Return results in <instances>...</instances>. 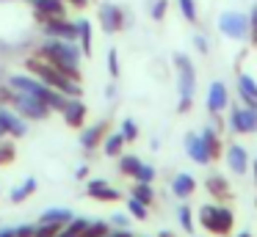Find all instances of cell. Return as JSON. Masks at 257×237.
<instances>
[{"label":"cell","instance_id":"obj_1","mask_svg":"<svg viewBox=\"0 0 257 237\" xmlns=\"http://www.w3.org/2000/svg\"><path fill=\"white\" fill-rule=\"evenodd\" d=\"M36 55L45 58V61H50L53 66H58V69H61L67 77H72L75 83L83 80V75H80V58H83V53H80V47L75 42L50 39V42H45L39 50H36Z\"/></svg>","mask_w":257,"mask_h":237},{"label":"cell","instance_id":"obj_2","mask_svg":"<svg viewBox=\"0 0 257 237\" xmlns=\"http://www.w3.org/2000/svg\"><path fill=\"white\" fill-rule=\"evenodd\" d=\"M25 69L34 77H39L42 83H47L50 88H58L61 94H67V97H80V94H83L80 83H75L72 77H67L58 66H53L50 61L39 58V55H31V58L25 61Z\"/></svg>","mask_w":257,"mask_h":237},{"label":"cell","instance_id":"obj_3","mask_svg":"<svg viewBox=\"0 0 257 237\" xmlns=\"http://www.w3.org/2000/svg\"><path fill=\"white\" fill-rule=\"evenodd\" d=\"M9 86L17 88V91L31 94V97H36V99H42L53 113H61V110L67 108V102H69L67 94H61L58 88H50L47 83H42L39 77H31V75H12L9 77Z\"/></svg>","mask_w":257,"mask_h":237},{"label":"cell","instance_id":"obj_4","mask_svg":"<svg viewBox=\"0 0 257 237\" xmlns=\"http://www.w3.org/2000/svg\"><path fill=\"white\" fill-rule=\"evenodd\" d=\"M199 226L205 231H210V234H216V237H229L235 229V212L221 201L202 204L199 207Z\"/></svg>","mask_w":257,"mask_h":237},{"label":"cell","instance_id":"obj_5","mask_svg":"<svg viewBox=\"0 0 257 237\" xmlns=\"http://www.w3.org/2000/svg\"><path fill=\"white\" fill-rule=\"evenodd\" d=\"M174 66H177V88H180V113H188L194 108V91H196V66L185 53H174Z\"/></svg>","mask_w":257,"mask_h":237},{"label":"cell","instance_id":"obj_6","mask_svg":"<svg viewBox=\"0 0 257 237\" xmlns=\"http://www.w3.org/2000/svg\"><path fill=\"white\" fill-rule=\"evenodd\" d=\"M218 33L232 42H249V14H243V11L218 14Z\"/></svg>","mask_w":257,"mask_h":237},{"label":"cell","instance_id":"obj_7","mask_svg":"<svg viewBox=\"0 0 257 237\" xmlns=\"http://www.w3.org/2000/svg\"><path fill=\"white\" fill-rule=\"evenodd\" d=\"M12 108L17 110L23 119H34V121H45L47 116L53 113L42 99L31 97V94H25V91H17V88H14V97H12Z\"/></svg>","mask_w":257,"mask_h":237},{"label":"cell","instance_id":"obj_8","mask_svg":"<svg viewBox=\"0 0 257 237\" xmlns=\"http://www.w3.org/2000/svg\"><path fill=\"white\" fill-rule=\"evenodd\" d=\"M227 127L235 132V135H254L257 132V108H249V105H232Z\"/></svg>","mask_w":257,"mask_h":237},{"label":"cell","instance_id":"obj_9","mask_svg":"<svg viewBox=\"0 0 257 237\" xmlns=\"http://www.w3.org/2000/svg\"><path fill=\"white\" fill-rule=\"evenodd\" d=\"M205 105H207V113H224V110L229 108V88H227V83L213 80L210 86H207Z\"/></svg>","mask_w":257,"mask_h":237},{"label":"cell","instance_id":"obj_10","mask_svg":"<svg viewBox=\"0 0 257 237\" xmlns=\"http://www.w3.org/2000/svg\"><path fill=\"white\" fill-rule=\"evenodd\" d=\"M224 157H227V168L232 171V174H238V176H243L246 171H249V165H251L246 146H243V143H238V141L229 143V146L224 149Z\"/></svg>","mask_w":257,"mask_h":237},{"label":"cell","instance_id":"obj_11","mask_svg":"<svg viewBox=\"0 0 257 237\" xmlns=\"http://www.w3.org/2000/svg\"><path fill=\"white\" fill-rule=\"evenodd\" d=\"M31 9L39 22L58 20V17H67V0H31Z\"/></svg>","mask_w":257,"mask_h":237},{"label":"cell","instance_id":"obj_12","mask_svg":"<svg viewBox=\"0 0 257 237\" xmlns=\"http://www.w3.org/2000/svg\"><path fill=\"white\" fill-rule=\"evenodd\" d=\"M45 33L50 39H64V42H78V22H69L67 17H58V20H47L42 22Z\"/></svg>","mask_w":257,"mask_h":237},{"label":"cell","instance_id":"obj_13","mask_svg":"<svg viewBox=\"0 0 257 237\" xmlns=\"http://www.w3.org/2000/svg\"><path fill=\"white\" fill-rule=\"evenodd\" d=\"M0 130H3V135L23 138L28 132V127H25V119L17 110H9L6 105H0Z\"/></svg>","mask_w":257,"mask_h":237},{"label":"cell","instance_id":"obj_14","mask_svg":"<svg viewBox=\"0 0 257 237\" xmlns=\"http://www.w3.org/2000/svg\"><path fill=\"white\" fill-rule=\"evenodd\" d=\"M97 17H100V25L105 33H119L124 28V11L113 3H102L100 11H97Z\"/></svg>","mask_w":257,"mask_h":237},{"label":"cell","instance_id":"obj_15","mask_svg":"<svg viewBox=\"0 0 257 237\" xmlns=\"http://www.w3.org/2000/svg\"><path fill=\"white\" fill-rule=\"evenodd\" d=\"M205 190L210 193L216 201H221V204H229L235 198V190H232V185H229V179L224 174H210L205 179Z\"/></svg>","mask_w":257,"mask_h":237},{"label":"cell","instance_id":"obj_16","mask_svg":"<svg viewBox=\"0 0 257 237\" xmlns=\"http://www.w3.org/2000/svg\"><path fill=\"white\" fill-rule=\"evenodd\" d=\"M183 146H185V154H188L196 165H210L213 163V157H210V152H207V146H205V141H202L199 132H188L185 141H183Z\"/></svg>","mask_w":257,"mask_h":237},{"label":"cell","instance_id":"obj_17","mask_svg":"<svg viewBox=\"0 0 257 237\" xmlns=\"http://www.w3.org/2000/svg\"><path fill=\"white\" fill-rule=\"evenodd\" d=\"M86 196L89 198H94V201H119L122 198V190L119 187H113V185H108L105 179H89L86 182Z\"/></svg>","mask_w":257,"mask_h":237},{"label":"cell","instance_id":"obj_18","mask_svg":"<svg viewBox=\"0 0 257 237\" xmlns=\"http://www.w3.org/2000/svg\"><path fill=\"white\" fill-rule=\"evenodd\" d=\"M238 99L240 105L257 108V80L246 72H238Z\"/></svg>","mask_w":257,"mask_h":237},{"label":"cell","instance_id":"obj_19","mask_svg":"<svg viewBox=\"0 0 257 237\" xmlns=\"http://www.w3.org/2000/svg\"><path fill=\"white\" fill-rule=\"evenodd\" d=\"M64 121H67V127H72V130H78V127L86 124V105L80 102L78 97H69L67 108L61 110Z\"/></svg>","mask_w":257,"mask_h":237},{"label":"cell","instance_id":"obj_20","mask_svg":"<svg viewBox=\"0 0 257 237\" xmlns=\"http://www.w3.org/2000/svg\"><path fill=\"white\" fill-rule=\"evenodd\" d=\"M108 130H111V124H108V121H100V124H94V127H89V130H83V135H80V146H83L86 152L97 149L102 141H105Z\"/></svg>","mask_w":257,"mask_h":237},{"label":"cell","instance_id":"obj_21","mask_svg":"<svg viewBox=\"0 0 257 237\" xmlns=\"http://www.w3.org/2000/svg\"><path fill=\"white\" fill-rule=\"evenodd\" d=\"M172 193L177 198H191L196 193V179H194V174H188V171H180V174H174V179H172Z\"/></svg>","mask_w":257,"mask_h":237},{"label":"cell","instance_id":"obj_22","mask_svg":"<svg viewBox=\"0 0 257 237\" xmlns=\"http://www.w3.org/2000/svg\"><path fill=\"white\" fill-rule=\"evenodd\" d=\"M202 135V141H205V146H207V152H210V157L213 160H218L224 154V141H221V132L216 130V127H205V130L199 132Z\"/></svg>","mask_w":257,"mask_h":237},{"label":"cell","instance_id":"obj_23","mask_svg":"<svg viewBox=\"0 0 257 237\" xmlns=\"http://www.w3.org/2000/svg\"><path fill=\"white\" fill-rule=\"evenodd\" d=\"M124 135L122 132H108L105 135V141H102V152L108 154V157H119L122 154V149H124Z\"/></svg>","mask_w":257,"mask_h":237},{"label":"cell","instance_id":"obj_24","mask_svg":"<svg viewBox=\"0 0 257 237\" xmlns=\"http://www.w3.org/2000/svg\"><path fill=\"white\" fill-rule=\"evenodd\" d=\"M91 22L89 20H78V42H80V53L91 55Z\"/></svg>","mask_w":257,"mask_h":237},{"label":"cell","instance_id":"obj_25","mask_svg":"<svg viewBox=\"0 0 257 237\" xmlns=\"http://www.w3.org/2000/svg\"><path fill=\"white\" fill-rule=\"evenodd\" d=\"M75 215L69 212V209H61V207H50V209H45V212H42V218L39 220H45V223H69V220H72Z\"/></svg>","mask_w":257,"mask_h":237},{"label":"cell","instance_id":"obj_26","mask_svg":"<svg viewBox=\"0 0 257 237\" xmlns=\"http://www.w3.org/2000/svg\"><path fill=\"white\" fill-rule=\"evenodd\" d=\"M86 226H89V220H86V218H72L69 223H64L61 229H58L56 237H80Z\"/></svg>","mask_w":257,"mask_h":237},{"label":"cell","instance_id":"obj_27","mask_svg":"<svg viewBox=\"0 0 257 237\" xmlns=\"http://www.w3.org/2000/svg\"><path fill=\"white\" fill-rule=\"evenodd\" d=\"M130 196H136L139 201H144L147 207H152V204H155V190H152L150 182H136L133 190H130Z\"/></svg>","mask_w":257,"mask_h":237},{"label":"cell","instance_id":"obj_28","mask_svg":"<svg viewBox=\"0 0 257 237\" xmlns=\"http://www.w3.org/2000/svg\"><path fill=\"white\" fill-rule=\"evenodd\" d=\"M34 193H36V179H34V176H28V179H25L23 185L12 190V201H14V204H23L25 198L34 196Z\"/></svg>","mask_w":257,"mask_h":237},{"label":"cell","instance_id":"obj_29","mask_svg":"<svg viewBox=\"0 0 257 237\" xmlns=\"http://www.w3.org/2000/svg\"><path fill=\"white\" fill-rule=\"evenodd\" d=\"M139 168H141V160L136 157V154H119V171H122L124 176H133L136 179Z\"/></svg>","mask_w":257,"mask_h":237},{"label":"cell","instance_id":"obj_30","mask_svg":"<svg viewBox=\"0 0 257 237\" xmlns=\"http://www.w3.org/2000/svg\"><path fill=\"white\" fill-rule=\"evenodd\" d=\"M127 215H130V218H136V220H147V218H150V207H147L144 201H139L136 196H130L127 198Z\"/></svg>","mask_w":257,"mask_h":237},{"label":"cell","instance_id":"obj_31","mask_svg":"<svg viewBox=\"0 0 257 237\" xmlns=\"http://www.w3.org/2000/svg\"><path fill=\"white\" fill-rule=\"evenodd\" d=\"M108 231H111V223H108V220H89V226L83 229L80 237H105Z\"/></svg>","mask_w":257,"mask_h":237},{"label":"cell","instance_id":"obj_32","mask_svg":"<svg viewBox=\"0 0 257 237\" xmlns=\"http://www.w3.org/2000/svg\"><path fill=\"white\" fill-rule=\"evenodd\" d=\"M180 6V14L185 17V22H191V25H196L199 22V11H196V0H177Z\"/></svg>","mask_w":257,"mask_h":237},{"label":"cell","instance_id":"obj_33","mask_svg":"<svg viewBox=\"0 0 257 237\" xmlns=\"http://www.w3.org/2000/svg\"><path fill=\"white\" fill-rule=\"evenodd\" d=\"M177 218H180V223H183V229L194 234V207H188V204L177 207Z\"/></svg>","mask_w":257,"mask_h":237},{"label":"cell","instance_id":"obj_34","mask_svg":"<svg viewBox=\"0 0 257 237\" xmlns=\"http://www.w3.org/2000/svg\"><path fill=\"white\" fill-rule=\"evenodd\" d=\"M14 157H17V146L12 141H0V168L14 163Z\"/></svg>","mask_w":257,"mask_h":237},{"label":"cell","instance_id":"obj_35","mask_svg":"<svg viewBox=\"0 0 257 237\" xmlns=\"http://www.w3.org/2000/svg\"><path fill=\"white\" fill-rule=\"evenodd\" d=\"M119 132L124 135V141H127V143L139 141V127H136L133 119H122V127H119Z\"/></svg>","mask_w":257,"mask_h":237},{"label":"cell","instance_id":"obj_36","mask_svg":"<svg viewBox=\"0 0 257 237\" xmlns=\"http://www.w3.org/2000/svg\"><path fill=\"white\" fill-rule=\"evenodd\" d=\"M58 229H61V223H45L42 220L39 226H34V237H56Z\"/></svg>","mask_w":257,"mask_h":237},{"label":"cell","instance_id":"obj_37","mask_svg":"<svg viewBox=\"0 0 257 237\" xmlns=\"http://www.w3.org/2000/svg\"><path fill=\"white\" fill-rule=\"evenodd\" d=\"M249 44L257 50V6H251L249 11Z\"/></svg>","mask_w":257,"mask_h":237},{"label":"cell","instance_id":"obj_38","mask_svg":"<svg viewBox=\"0 0 257 237\" xmlns=\"http://www.w3.org/2000/svg\"><path fill=\"white\" fill-rule=\"evenodd\" d=\"M166 11H169V0H155V3H152V9H150V17L155 22H161L163 17H166Z\"/></svg>","mask_w":257,"mask_h":237},{"label":"cell","instance_id":"obj_39","mask_svg":"<svg viewBox=\"0 0 257 237\" xmlns=\"http://www.w3.org/2000/svg\"><path fill=\"white\" fill-rule=\"evenodd\" d=\"M136 182H155V168H152L150 163H141V168H139V174H136Z\"/></svg>","mask_w":257,"mask_h":237},{"label":"cell","instance_id":"obj_40","mask_svg":"<svg viewBox=\"0 0 257 237\" xmlns=\"http://www.w3.org/2000/svg\"><path fill=\"white\" fill-rule=\"evenodd\" d=\"M108 75L116 80L119 77V55H116V50H108Z\"/></svg>","mask_w":257,"mask_h":237},{"label":"cell","instance_id":"obj_41","mask_svg":"<svg viewBox=\"0 0 257 237\" xmlns=\"http://www.w3.org/2000/svg\"><path fill=\"white\" fill-rule=\"evenodd\" d=\"M12 97H14V88L9 86H0V105H12Z\"/></svg>","mask_w":257,"mask_h":237},{"label":"cell","instance_id":"obj_42","mask_svg":"<svg viewBox=\"0 0 257 237\" xmlns=\"http://www.w3.org/2000/svg\"><path fill=\"white\" fill-rule=\"evenodd\" d=\"M111 223H113V226H119V229H127L130 218H127V215H122V212H116V215L111 218Z\"/></svg>","mask_w":257,"mask_h":237},{"label":"cell","instance_id":"obj_43","mask_svg":"<svg viewBox=\"0 0 257 237\" xmlns=\"http://www.w3.org/2000/svg\"><path fill=\"white\" fill-rule=\"evenodd\" d=\"M14 237H34V226H17Z\"/></svg>","mask_w":257,"mask_h":237},{"label":"cell","instance_id":"obj_44","mask_svg":"<svg viewBox=\"0 0 257 237\" xmlns=\"http://www.w3.org/2000/svg\"><path fill=\"white\" fill-rule=\"evenodd\" d=\"M194 44H196V50H199L202 55L207 53V39H205V36H199V33H196V36H194Z\"/></svg>","mask_w":257,"mask_h":237},{"label":"cell","instance_id":"obj_45","mask_svg":"<svg viewBox=\"0 0 257 237\" xmlns=\"http://www.w3.org/2000/svg\"><path fill=\"white\" fill-rule=\"evenodd\" d=\"M210 119H213V127H216L218 132H224V119H221V113H210Z\"/></svg>","mask_w":257,"mask_h":237},{"label":"cell","instance_id":"obj_46","mask_svg":"<svg viewBox=\"0 0 257 237\" xmlns=\"http://www.w3.org/2000/svg\"><path fill=\"white\" fill-rule=\"evenodd\" d=\"M69 6H72V9H86V6H89V0H67Z\"/></svg>","mask_w":257,"mask_h":237},{"label":"cell","instance_id":"obj_47","mask_svg":"<svg viewBox=\"0 0 257 237\" xmlns=\"http://www.w3.org/2000/svg\"><path fill=\"white\" fill-rule=\"evenodd\" d=\"M105 237H133V234H130L127 229H122V231H108Z\"/></svg>","mask_w":257,"mask_h":237},{"label":"cell","instance_id":"obj_48","mask_svg":"<svg viewBox=\"0 0 257 237\" xmlns=\"http://www.w3.org/2000/svg\"><path fill=\"white\" fill-rule=\"evenodd\" d=\"M86 174H89V165H78V171H75V176H78V179H83Z\"/></svg>","mask_w":257,"mask_h":237},{"label":"cell","instance_id":"obj_49","mask_svg":"<svg viewBox=\"0 0 257 237\" xmlns=\"http://www.w3.org/2000/svg\"><path fill=\"white\" fill-rule=\"evenodd\" d=\"M249 168H251V176H254V185H257V160H251Z\"/></svg>","mask_w":257,"mask_h":237},{"label":"cell","instance_id":"obj_50","mask_svg":"<svg viewBox=\"0 0 257 237\" xmlns=\"http://www.w3.org/2000/svg\"><path fill=\"white\" fill-rule=\"evenodd\" d=\"M0 237H14V229H3V231H0Z\"/></svg>","mask_w":257,"mask_h":237},{"label":"cell","instance_id":"obj_51","mask_svg":"<svg viewBox=\"0 0 257 237\" xmlns=\"http://www.w3.org/2000/svg\"><path fill=\"white\" fill-rule=\"evenodd\" d=\"M238 237H254L251 231H238Z\"/></svg>","mask_w":257,"mask_h":237},{"label":"cell","instance_id":"obj_52","mask_svg":"<svg viewBox=\"0 0 257 237\" xmlns=\"http://www.w3.org/2000/svg\"><path fill=\"white\" fill-rule=\"evenodd\" d=\"M158 237H174V234H172V231H161Z\"/></svg>","mask_w":257,"mask_h":237},{"label":"cell","instance_id":"obj_53","mask_svg":"<svg viewBox=\"0 0 257 237\" xmlns=\"http://www.w3.org/2000/svg\"><path fill=\"white\" fill-rule=\"evenodd\" d=\"M0 138H3V130H0Z\"/></svg>","mask_w":257,"mask_h":237}]
</instances>
